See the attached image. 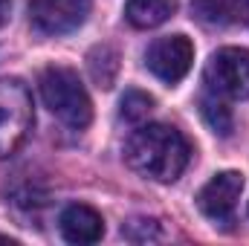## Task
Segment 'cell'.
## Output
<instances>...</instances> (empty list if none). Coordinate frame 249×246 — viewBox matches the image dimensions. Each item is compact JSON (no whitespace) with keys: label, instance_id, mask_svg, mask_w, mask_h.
<instances>
[{"label":"cell","instance_id":"11","mask_svg":"<svg viewBox=\"0 0 249 246\" xmlns=\"http://www.w3.org/2000/svg\"><path fill=\"white\" fill-rule=\"evenodd\" d=\"M200 105H203V107H200V110H203V119L209 122V127H212L214 133H220V136H229V133H232V116H229V107L223 105V99L206 93Z\"/></svg>","mask_w":249,"mask_h":246},{"label":"cell","instance_id":"5","mask_svg":"<svg viewBox=\"0 0 249 246\" xmlns=\"http://www.w3.org/2000/svg\"><path fill=\"white\" fill-rule=\"evenodd\" d=\"M191 61H194V47L186 35L157 38L145 53V67L165 84H177L180 78H186Z\"/></svg>","mask_w":249,"mask_h":246},{"label":"cell","instance_id":"6","mask_svg":"<svg viewBox=\"0 0 249 246\" xmlns=\"http://www.w3.org/2000/svg\"><path fill=\"white\" fill-rule=\"evenodd\" d=\"M90 15V0H29V20L41 35H67Z\"/></svg>","mask_w":249,"mask_h":246},{"label":"cell","instance_id":"12","mask_svg":"<svg viewBox=\"0 0 249 246\" xmlns=\"http://www.w3.org/2000/svg\"><path fill=\"white\" fill-rule=\"evenodd\" d=\"M191 15L209 26H226L232 20V6L229 0H194Z\"/></svg>","mask_w":249,"mask_h":246},{"label":"cell","instance_id":"9","mask_svg":"<svg viewBox=\"0 0 249 246\" xmlns=\"http://www.w3.org/2000/svg\"><path fill=\"white\" fill-rule=\"evenodd\" d=\"M177 12V0H127L124 18L136 29H154Z\"/></svg>","mask_w":249,"mask_h":246},{"label":"cell","instance_id":"3","mask_svg":"<svg viewBox=\"0 0 249 246\" xmlns=\"http://www.w3.org/2000/svg\"><path fill=\"white\" fill-rule=\"evenodd\" d=\"M32 130V96L20 78H0V159L18 154Z\"/></svg>","mask_w":249,"mask_h":246},{"label":"cell","instance_id":"4","mask_svg":"<svg viewBox=\"0 0 249 246\" xmlns=\"http://www.w3.org/2000/svg\"><path fill=\"white\" fill-rule=\"evenodd\" d=\"M206 87L217 99H249V50H217L206 64Z\"/></svg>","mask_w":249,"mask_h":246},{"label":"cell","instance_id":"13","mask_svg":"<svg viewBox=\"0 0 249 246\" xmlns=\"http://www.w3.org/2000/svg\"><path fill=\"white\" fill-rule=\"evenodd\" d=\"M151 110H154V99H151L148 93H142V90H127L122 96V110H119V113H122L124 122H133V124L145 122Z\"/></svg>","mask_w":249,"mask_h":246},{"label":"cell","instance_id":"14","mask_svg":"<svg viewBox=\"0 0 249 246\" xmlns=\"http://www.w3.org/2000/svg\"><path fill=\"white\" fill-rule=\"evenodd\" d=\"M122 235L127 241H136V244L157 241L160 238V223L157 220H130L127 226H122Z\"/></svg>","mask_w":249,"mask_h":246},{"label":"cell","instance_id":"7","mask_svg":"<svg viewBox=\"0 0 249 246\" xmlns=\"http://www.w3.org/2000/svg\"><path fill=\"white\" fill-rule=\"evenodd\" d=\"M241 191H244V174L220 171V174H214L209 183L197 191V206H200V211L209 220L229 223L232 211H235V206L241 200Z\"/></svg>","mask_w":249,"mask_h":246},{"label":"cell","instance_id":"16","mask_svg":"<svg viewBox=\"0 0 249 246\" xmlns=\"http://www.w3.org/2000/svg\"><path fill=\"white\" fill-rule=\"evenodd\" d=\"M238 15H241V20L249 26V0H238Z\"/></svg>","mask_w":249,"mask_h":246},{"label":"cell","instance_id":"10","mask_svg":"<svg viewBox=\"0 0 249 246\" xmlns=\"http://www.w3.org/2000/svg\"><path fill=\"white\" fill-rule=\"evenodd\" d=\"M90 72L93 78L99 81V87H113V78H116V70H119V61H116V53L110 47H96L90 53Z\"/></svg>","mask_w":249,"mask_h":246},{"label":"cell","instance_id":"2","mask_svg":"<svg viewBox=\"0 0 249 246\" xmlns=\"http://www.w3.org/2000/svg\"><path fill=\"white\" fill-rule=\"evenodd\" d=\"M38 90L44 105L50 107L53 116H58L64 124L70 127H87L93 119V105L90 96L78 78L75 70L70 67H47L38 75Z\"/></svg>","mask_w":249,"mask_h":246},{"label":"cell","instance_id":"15","mask_svg":"<svg viewBox=\"0 0 249 246\" xmlns=\"http://www.w3.org/2000/svg\"><path fill=\"white\" fill-rule=\"evenodd\" d=\"M9 12H12V0H0V26L9 20Z\"/></svg>","mask_w":249,"mask_h":246},{"label":"cell","instance_id":"8","mask_svg":"<svg viewBox=\"0 0 249 246\" xmlns=\"http://www.w3.org/2000/svg\"><path fill=\"white\" fill-rule=\"evenodd\" d=\"M58 226H61L64 241H70V244H96L105 235L102 214L96 209L84 206V203L67 206L61 211V217H58Z\"/></svg>","mask_w":249,"mask_h":246},{"label":"cell","instance_id":"1","mask_svg":"<svg viewBox=\"0 0 249 246\" xmlns=\"http://www.w3.org/2000/svg\"><path fill=\"white\" fill-rule=\"evenodd\" d=\"M188 159H191V145L171 124H142L124 142V162L136 174H142L154 183L180 180Z\"/></svg>","mask_w":249,"mask_h":246}]
</instances>
